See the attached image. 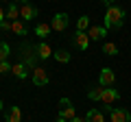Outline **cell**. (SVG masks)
<instances>
[{
    "mask_svg": "<svg viewBox=\"0 0 131 122\" xmlns=\"http://www.w3.org/2000/svg\"><path fill=\"white\" fill-rule=\"evenodd\" d=\"M116 83V74H114L112 68H103L101 74H98V85H103V87H112Z\"/></svg>",
    "mask_w": 131,
    "mask_h": 122,
    "instance_id": "52a82bcc",
    "label": "cell"
},
{
    "mask_svg": "<svg viewBox=\"0 0 131 122\" xmlns=\"http://www.w3.org/2000/svg\"><path fill=\"white\" fill-rule=\"evenodd\" d=\"M103 52H105V55H109V57H116L118 55V46L114 42H105L103 44Z\"/></svg>",
    "mask_w": 131,
    "mask_h": 122,
    "instance_id": "ffe728a7",
    "label": "cell"
},
{
    "mask_svg": "<svg viewBox=\"0 0 131 122\" xmlns=\"http://www.w3.org/2000/svg\"><path fill=\"white\" fill-rule=\"evenodd\" d=\"M5 20H7V11L0 7V22H5Z\"/></svg>",
    "mask_w": 131,
    "mask_h": 122,
    "instance_id": "d4e9b609",
    "label": "cell"
},
{
    "mask_svg": "<svg viewBox=\"0 0 131 122\" xmlns=\"http://www.w3.org/2000/svg\"><path fill=\"white\" fill-rule=\"evenodd\" d=\"M57 122H68V120H63V118H59V116H57Z\"/></svg>",
    "mask_w": 131,
    "mask_h": 122,
    "instance_id": "f1b7e54d",
    "label": "cell"
},
{
    "mask_svg": "<svg viewBox=\"0 0 131 122\" xmlns=\"http://www.w3.org/2000/svg\"><path fill=\"white\" fill-rule=\"evenodd\" d=\"M35 52H37L39 59H50V57H52V48L48 46L46 42H39V44H37V48H35Z\"/></svg>",
    "mask_w": 131,
    "mask_h": 122,
    "instance_id": "4fadbf2b",
    "label": "cell"
},
{
    "mask_svg": "<svg viewBox=\"0 0 131 122\" xmlns=\"http://www.w3.org/2000/svg\"><path fill=\"white\" fill-rule=\"evenodd\" d=\"M116 2H118V0H103L105 7H112V5H116Z\"/></svg>",
    "mask_w": 131,
    "mask_h": 122,
    "instance_id": "484cf974",
    "label": "cell"
},
{
    "mask_svg": "<svg viewBox=\"0 0 131 122\" xmlns=\"http://www.w3.org/2000/svg\"><path fill=\"white\" fill-rule=\"evenodd\" d=\"M116 100H120V92H118V89H114V87H105L101 103H103V105H114Z\"/></svg>",
    "mask_w": 131,
    "mask_h": 122,
    "instance_id": "ba28073f",
    "label": "cell"
},
{
    "mask_svg": "<svg viewBox=\"0 0 131 122\" xmlns=\"http://www.w3.org/2000/svg\"><path fill=\"white\" fill-rule=\"evenodd\" d=\"M11 74L15 76V79H20V81H24L28 76V70H26V63L24 61H20V63H15L13 68H11Z\"/></svg>",
    "mask_w": 131,
    "mask_h": 122,
    "instance_id": "8fae6325",
    "label": "cell"
},
{
    "mask_svg": "<svg viewBox=\"0 0 131 122\" xmlns=\"http://www.w3.org/2000/svg\"><path fill=\"white\" fill-rule=\"evenodd\" d=\"M105 35H107V28L105 26H90L88 28V37L92 39V42H101V39H105Z\"/></svg>",
    "mask_w": 131,
    "mask_h": 122,
    "instance_id": "30bf717a",
    "label": "cell"
},
{
    "mask_svg": "<svg viewBox=\"0 0 131 122\" xmlns=\"http://www.w3.org/2000/svg\"><path fill=\"white\" fill-rule=\"evenodd\" d=\"M70 122H88V120H85V118H79V116H77L74 120H70Z\"/></svg>",
    "mask_w": 131,
    "mask_h": 122,
    "instance_id": "4316f807",
    "label": "cell"
},
{
    "mask_svg": "<svg viewBox=\"0 0 131 122\" xmlns=\"http://www.w3.org/2000/svg\"><path fill=\"white\" fill-rule=\"evenodd\" d=\"M85 120L88 122H105V116H103V111H98V109H90V111L85 113Z\"/></svg>",
    "mask_w": 131,
    "mask_h": 122,
    "instance_id": "2e32d148",
    "label": "cell"
},
{
    "mask_svg": "<svg viewBox=\"0 0 131 122\" xmlns=\"http://www.w3.org/2000/svg\"><path fill=\"white\" fill-rule=\"evenodd\" d=\"M11 2H15V5H24V2H28V0H11Z\"/></svg>",
    "mask_w": 131,
    "mask_h": 122,
    "instance_id": "83f0119b",
    "label": "cell"
},
{
    "mask_svg": "<svg viewBox=\"0 0 131 122\" xmlns=\"http://www.w3.org/2000/svg\"><path fill=\"white\" fill-rule=\"evenodd\" d=\"M52 59L59 61V63H68V61H70V52L68 50H55L52 52Z\"/></svg>",
    "mask_w": 131,
    "mask_h": 122,
    "instance_id": "d6986e66",
    "label": "cell"
},
{
    "mask_svg": "<svg viewBox=\"0 0 131 122\" xmlns=\"http://www.w3.org/2000/svg\"><path fill=\"white\" fill-rule=\"evenodd\" d=\"M0 28H2V31H11V22H9V20L0 22Z\"/></svg>",
    "mask_w": 131,
    "mask_h": 122,
    "instance_id": "cb8c5ba5",
    "label": "cell"
},
{
    "mask_svg": "<svg viewBox=\"0 0 131 122\" xmlns=\"http://www.w3.org/2000/svg\"><path fill=\"white\" fill-rule=\"evenodd\" d=\"M11 55V48H9V44L7 42H0V63L2 61H7V57Z\"/></svg>",
    "mask_w": 131,
    "mask_h": 122,
    "instance_id": "7402d4cb",
    "label": "cell"
},
{
    "mask_svg": "<svg viewBox=\"0 0 131 122\" xmlns=\"http://www.w3.org/2000/svg\"><path fill=\"white\" fill-rule=\"evenodd\" d=\"M50 24H46V22H39L37 26H35V35H39V39H46L48 35H50Z\"/></svg>",
    "mask_w": 131,
    "mask_h": 122,
    "instance_id": "9a60e30c",
    "label": "cell"
},
{
    "mask_svg": "<svg viewBox=\"0 0 131 122\" xmlns=\"http://www.w3.org/2000/svg\"><path fill=\"white\" fill-rule=\"evenodd\" d=\"M103 113H109L112 122H131V113L125 107H112V105H103Z\"/></svg>",
    "mask_w": 131,
    "mask_h": 122,
    "instance_id": "7a4b0ae2",
    "label": "cell"
},
{
    "mask_svg": "<svg viewBox=\"0 0 131 122\" xmlns=\"http://www.w3.org/2000/svg\"><path fill=\"white\" fill-rule=\"evenodd\" d=\"M2 109H5V103H2V100H0V111H2Z\"/></svg>",
    "mask_w": 131,
    "mask_h": 122,
    "instance_id": "f546056e",
    "label": "cell"
},
{
    "mask_svg": "<svg viewBox=\"0 0 131 122\" xmlns=\"http://www.w3.org/2000/svg\"><path fill=\"white\" fill-rule=\"evenodd\" d=\"M11 33L13 35H26V26L22 24V20H15V22H11Z\"/></svg>",
    "mask_w": 131,
    "mask_h": 122,
    "instance_id": "e0dca14e",
    "label": "cell"
},
{
    "mask_svg": "<svg viewBox=\"0 0 131 122\" xmlns=\"http://www.w3.org/2000/svg\"><path fill=\"white\" fill-rule=\"evenodd\" d=\"M125 15H127V11L122 9V7H118V5H112V7H107V11H105V28H120L122 26V22H125Z\"/></svg>",
    "mask_w": 131,
    "mask_h": 122,
    "instance_id": "6da1fadb",
    "label": "cell"
},
{
    "mask_svg": "<svg viewBox=\"0 0 131 122\" xmlns=\"http://www.w3.org/2000/svg\"><path fill=\"white\" fill-rule=\"evenodd\" d=\"M31 79H33V85H37V87H44V85H48L50 76H48L46 68H42V66H35V68L31 70Z\"/></svg>",
    "mask_w": 131,
    "mask_h": 122,
    "instance_id": "277c9868",
    "label": "cell"
},
{
    "mask_svg": "<svg viewBox=\"0 0 131 122\" xmlns=\"http://www.w3.org/2000/svg\"><path fill=\"white\" fill-rule=\"evenodd\" d=\"M39 15V9L35 5H31V2H24V5H20V20H24V22H31V20H35Z\"/></svg>",
    "mask_w": 131,
    "mask_h": 122,
    "instance_id": "5b68a950",
    "label": "cell"
},
{
    "mask_svg": "<svg viewBox=\"0 0 131 122\" xmlns=\"http://www.w3.org/2000/svg\"><path fill=\"white\" fill-rule=\"evenodd\" d=\"M9 2H11V0H9Z\"/></svg>",
    "mask_w": 131,
    "mask_h": 122,
    "instance_id": "4dcf8cb0",
    "label": "cell"
},
{
    "mask_svg": "<svg viewBox=\"0 0 131 122\" xmlns=\"http://www.w3.org/2000/svg\"><path fill=\"white\" fill-rule=\"evenodd\" d=\"M7 122H22V109L18 105H11L7 109Z\"/></svg>",
    "mask_w": 131,
    "mask_h": 122,
    "instance_id": "7c38bea8",
    "label": "cell"
},
{
    "mask_svg": "<svg viewBox=\"0 0 131 122\" xmlns=\"http://www.w3.org/2000/svg\"><path fill=\"white\" fill-rule=\"evenodd\" d=\"M90 26H92V24H90V18H88V15H81V18L77 20V31H88Z\"/></svg>",
    "mask_w": 131,
    "mask_h": 122,
    "instance_id": "44dd1931",
    "label": "cell"
},
{
    "mask_svg": "<svg viewBox=\"0 0 131 122\" xmlns=\"http://www.w3.org/2000/svg\"><path fill=\"white\" fill-rule=\"evenodd\" d=\"M72 42H74V46L79 48V50H88V46H90V37H88L85 31H77L74 37H72Z\"/></svg>",
    "mask_w": 131,
    "mask_h": 122,
    "instance_id": "9c48e42d",
    "label": "cell"
},
{
    "mask_svg": "<svg viewBox=\"0 0 131 122\" xmlns=\"http://www.w3.org/2000/svg\"><path fill=\"white\" fill-rule=\"evenodd\" d=\"M59 118H63V120H74L77 113H74V105L70 103V98H61L59 100V113H57Z\"/></svg>",
    "mask_w": 131,
    "mask_h": 122,
    "instance_id": "3957f363",
    "label": "cell"
},
{
    "mask_svg": "<svg viewBox=\"0 0 131 122\" xmlns=\"http://www.w3.org/2000/svg\"><path fill=\"white\" fill-rule=\"evenodd\" d=\"M7 20H9V22H15V20H20V5H15V2H9V9H7Z\"/></svg>",
    "mask_w": 131,
    "mask_h": 122,
    "instance_id": "5bb4252c",
    "label": "cell"
},
{
    "mask_svg": "<svg viewBox=\"0 0 131 122\" xmlns=\"http://www.w3.org/2000/svg\"><path fill=\"white\" fill-rule=\"evenodd\" d=\"M11 68H13V66H11L9 61H2V63H0V74H7V72H11Z\"/></svg>",
    "mask_w": 131,
    "mask_h": 122,
    "instance_id": "603a6c76",
    "label": "cell"
},
{
    "mask_svg": "<svg viewBox=\"0 0 131 122\" xmlns=\"http://www.w3.org/2000/svg\"><path fill=\"white\" fill-rule=\"evenodd\" d=\"M68 24H70L68 13H55V15H52V22H50V28L57 31V33H61V31L68 28Z\"/></svg>",
    "mask_w": 131,
    "mask_h": 122,
    "instance_id": "8992f818",
    "label": "cell"
},
{
    "mask_svg": "<svg viewBox=\"0 0 131 122\" xmlns=\"http://www.w3.org/2000/svg\"><path fill=\"white\" fill-rule=\"evenodd\" d=\"M103 92H105L103 85H98V87H92V89L88 92V98H90V100H101V98H103Z\"/></svg>",
    "mask_w": 131,
    "mask_h": 122,
    "instance_id": "ac0fdd59",
    "label": "cell"
}]
</instances>
